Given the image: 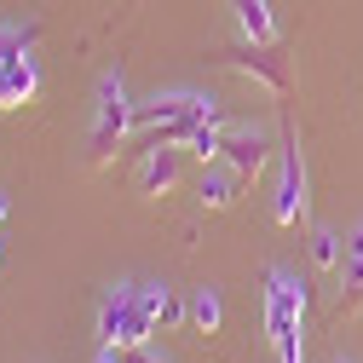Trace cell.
Segmentation results:
<instances>
[{
  "label": "cell",
  "instance_id": "ba28073f",
  "mask_svg": "<svg viewBox=\"0 0 363 363\" xmlns=\"http://www.w3.org/2000/svg\"><path fill=\"white\" fill-rule=\"evenodd\" d=\"M173 185H179V145H145L139 150V191L167 196Z\"/></svg>",
  "mask_w": 363,
  "mask_h": 363
},
{
  "label": "cell",
  "instance_id": "5bb4252c",
  "mask_svg": "<svg viewBox=\"0 0 363 363\" xmlns=\"http://www.w3.org/2000/svg\"><path fill=\"white\" fill-rule=\"evenodd\" d=\"M340 317H357L363 311V254H346L340 259Z\"/></svg>",
  "mask_w": 363,
  "mask_h": 363
},
{
  "label": "cell",
  "instance_id": "7a4b0ae2",
  "mask_svg": "<svg viewBox=\"0 0 363 363\" xmlns=\"http://www.w3.org/2000/svg\"><path fill=\"white\" fill-rule=\"evenodd\" d=\"M133 110L139 104L127 99L121 69H110L99 81V121H93V139H86V167H110L116 162V150L127 145V133H133Z\"/></svg>",
  "mask_w": 363,
  "mask_h": 363
},
{
  "label": "cell",
  "instance_id": "e0dca14e",
  "mask_svg": "<svg viewBox=\"0 0 363 363\" xmlns=\"http://www.w3.org/2000/svg\"><path fill=\"white\" fill-rule=\"evenodd\" d=\"M219 133H225L219 121H208V127H196L191 139H185V150H196L202 162H219Z\"/></svg>",
  "mask_w": 363,
  "mask_h": 363
},
{
  "label": "cell",
  "instance_id": "603a6c76",
  "mask_svg": "<svg viewBox=\"0 0 363 363\" xmlns=\"http://www.w3.org/2000/svg\"><path fill=\"white\" fill-rule=\"evenodd\" d=\"M335 363H352V357H335Z\"/></svg>",
  "mask_w": 363,
  "mask_h": 363
},
{
  "label": "cell",
  "instance_id": "8fae6325",
  "mask_svg": "<svg viewBox=\"0 0 363 363\" xmlns=\"http://www.w3.org/2000/svg\"><path fill=\"white\" fill-rule=\"evenodd\" d=\"M237 29L254 47H277V12H271V0H237Z\"/></svg>",
  "mask_w": 363,
  "mask_h": 363
},
{
  "label": "cell",
  "instance_id": "7c38bea8",
  "mask_svg": "<svg viewBox=\"0 0 363 363\" xmlns=\"http://www.w3.org/2000/svg\"><path fill=\"white\" fill-rule=\"evenodd\" d=\"M139 306L150 311V323H156V329H173L179 317H191V306L179 300L167 283H139Z\"/></svg>",
  "mask_w": 363,
  "mask_h": 363
},
{
  "label": "cell",
  "instance_id": "3957f363",
  "mask_svg": "<svg viewBox=\"0 0 363 363\" xmlns=\"http://www.w3.org/2000/svg\"><path fill=\"white\" fill-rule=\"evenodd\" d=\"M208 64H213V69H231V75H242V81H254V86H265L271 99H289V93H294L289 58H283L277 47H254V40H242V47H219Z\"/></svg>",
  "mask_w": 363,
  "mask_h": 363
},
{
  "label": "cell",
  "instance_id": "7402d4cb",
  "mask_svg": "<svg viewBox=\"0 0 363 363\" xmlns=\"http://www.w3.org/2000/svg\"><path fill=\"white\" fill-rule=\"evenodd\" d=\"M6 213H12V196H6V191H0V225H6Z\"/></svg>",
  "mask_w": 363,
  "mask_h": 363
},
{
  "label": "cell",
  "instance_id": "d6986e66",
  "mask_svg": "<svg viewBox=\"0 0 363 363\" xmlns=\"http://www.w3.org/2000/svg\"><path fill=\"white\" fill-rule=\"evenodd\" d=\"M121 363H167V357H162V352H156V346L145 340V346H133V352H121Z\"/></svg>",
  "mask_w": 363,
  "mask_h": 363
},
{
  "label": "cell",
  "instance_id": "2e32d148",
  "mask_svg": "<svg viewBox=\"0 0 363 363\" xmlns=\"http://www.w3.org/2000/svg\"><path fill=\"white\" fill-rule=\"evenodd\" d=\"M29 40H35V23H0V64L29 52Z\"/></svg>",
  "mask_w": 363,
  "mask_h": 363
},
{
  "label": "cell",
  "instance_id": "9c48e42d",
  "mask_svg": "<svg viewBox=\"0 0 363 363\" xmlns=\"http://www.w3.org/2000/svg\"><path fill=\"white\" fill-rule=\"evenodd\" d=\"M35 93H40V69H35L29 52H18V58L0 64V110H23Z\"/></svg>",
  "mask_w": 363,
  "mask_h": 363
},
{
  "label": "cell",
  "instance_id": "6da1fadb",
  "mask_svg": "<svg viewBox=\"0 0 363 363\" xmlns=\"http://www.w3.org/2000/svg\"><path fill=\"white\" fill-rule=\"evenodd\" d=\"M208 121L225 127V104L213 93H156V99H145L139 110H133L139 150L145 145H179V150H185V139L196 127H208Z\"/></svg>",
  "mask_w": 363,
  "mask_h": 363
},
{
  "label": "cell",
  "instance_id": "30bf717a",
  "mask_svg": "<svg viewBox=\"0 0 363 363\" xmlns=\"http://www.w3.org/2000/svg\"><path fill=\"white\" fill-rule=\"evenodd\" d=\"M237 185H242V173H237V167L208 162V167H202V179H196V202H202L208 213H225V208L237 202Z\"/></svg>",
  "mask_w": 363,
  "mask_h": 363
},
{
  "label": "cell",
  "instance_id": "277c9868",
  "mask_svg": "<svg viewBox=\"0 0 363 363\" xmlns=\"http://www.w3.org/2000/svg\"><path fill=\"white\" fill-rule=\"evenodd\" d=\"M150 311L139 306V283H121V289H110L104 294V306H99V340L104 346H116V352H133V346H145L150 340Z\"/></svg>",
  "mask_w": 363,
  "mask_h": 363
},
{
  "label": "cell",
  "instance_id": "52a82bcc",
  "mask_svg": "<svg viewBox=\"0 0 363 363\" xmlns=\"http://www.w3.org/2000/svg\"><path fill=\"white\" fill-rule=\"evenodd\" d=\"M277 139H283V133H271V127H254V121H225V133H219V162H225V167H237L242 179H259V167L271 162Z\"/></svg>",
  "mask_w": 363,
  "mask_h": 363
},
{
  "label": "cell",
  "instance_id": "ac0fdd59",
  "mask_svg": "<svg viewBox=\"0 0 363 363\" xmlns=\"http://www.w3.org/2000/svg\"><path fill=\"white\" fill-rule=\"evenodd\" d=\"M277 363H306V329H300V335H283V340H277Z\"/></svg>",
  "mask_w": 363,
  "mask_h": 363
},
{
  "label": "cell",
  "instance_id": "8992f818",
  "mask_svg": "<svg viewBox=\"0 0 363 363\" xmlns=\"http://www.w3.org/2000/svg\"><path fill=\"white\" fill-rule=\"evenodd\" d=\"M306 329V277H294L289 265H271L265 271V335L277 346L283 335Z\"/></svg>",
  "mask_w": 363,
  "mask_h": 363
},
{
  "label": "cell",
  "instance_id": "ffe728a7",
  "mask_svg": "<svg viewBox=\"0 0 363 363\" xmlns=\"http://www.w3.org/2000/svg\"><path fill=\"white\" fill-rule=\"evenodd\" d=\"M346 254H363V219H357L352 231H346Z\"/></svg>",
  "mask_w": 363,
  "mask_h": 363
},
{
  "label": "cell",
  "instance_id": "5b68a950",
  "mask_svg": "<svg viewBox=\"0 0 363 363\" xmlns=\"http://www.w3.org/2000/svg\"><path fill=\"white\" fill-rule=\"evenodd\" d=\"M277 133H283V139H277V162H283V167H277V191H271V219H277L283 231H289V225H300V219H306L311 196H306V156H300L294 127L283 121Z\"/></svg>",
  "mask_w": 363,
  "mask_h": 363
},
{
  "label": "cell",
  "instance_id": "4fadbf2b",
  "mask_svg": "<svg viewBox=\"0 0 363 363\" xmlns=\"http://www.w3.org/2000/svg\"><path fill=\"white\" fill-rule=\"evenodd\" d=\"M340 259H346V237L335 225H311V265L317 271H340Z\"/></svg>",
  "mask_w": 363,
  "mask_h": 363
},
{
  "label": "cell",
  "instance_id": "44dd1931",
  "mask_svg": "<svg viewBox=\"0 0 363 363\" xmlns=\"http://www.w3.org/2000/svg\"><path fill=\"white\" fill-rule=\"evenodd\" d=\"M93 363H121V352H116V346H99V357H93Z\"/></svg>",
  "mask_w": 363,
  "mask_h": 363
},
{
  "label": "cell",
  "instance_id": "9a60e30c",
  "mask_svg": "<svg viewBox=\"0 0 363 363\" xmlns=\"http://www.w3.org/2000/svg\"><path fill=\"white\" fill-rule=\"evenodd\" d=\"M219 317H225L219 294H213V289H196V294H191V323H196L202 335H213V329H219Z\"/></svg>",
  "mask_w": 363,
  "mask_h": 363
}]
</instances>
